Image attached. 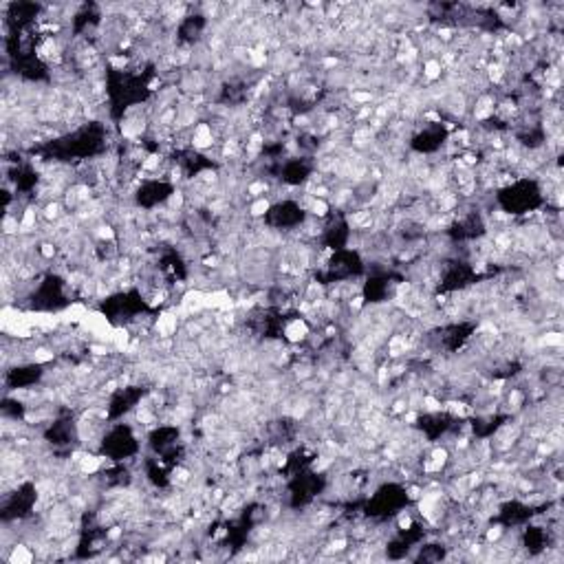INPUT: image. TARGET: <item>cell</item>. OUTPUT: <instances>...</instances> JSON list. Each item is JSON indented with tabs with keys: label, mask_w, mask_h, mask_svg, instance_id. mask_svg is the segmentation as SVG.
Returning a JSON list of instances; mask_svg holds the SVG:
<instances>
[{
	"label": "cell",
	"mask_w": 564,
	"mask_h": 564,
	"mask_svg": "<svg viewBox=\"0 0 564 564\" xmlns=\"http://www.w3.org/2000/svg\"><path fill=\"white\" fill-rule=\"evenodd\" d=\"M282 333H285V340L289 344H305L311 335V324L307 318H291L287 320L285 328H282Z\"/></svg>",
	"instance_id": "6da1fadb"
}]
</instances>
